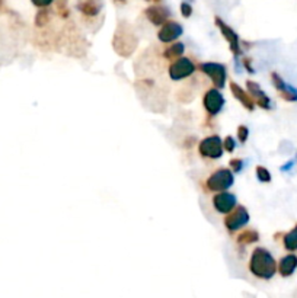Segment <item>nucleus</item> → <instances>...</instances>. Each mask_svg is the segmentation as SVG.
I'll list each match as a JSON object with an SVG mask.
<instances>
[{
	"label": "nucleus",
	"mask_w": 297,
	"mask_h": 298,
	"mask_svg": "<svg viewBox=\"0 0 297 298\" xmlns=\"http://www.w3.org/2000/svg\"><path fill=\"white\" fill-rule=\"evenodd\" d=\"M248 268L255 278L261 281H270L277 274V261L268 249L258 246L250 253Z\"/></svg>",
	"instance_id": "obj_1"
},
{
	"label": "nucleus",
	"mask_w": 297,
	"mask_h": 298,
	"mask_svg": "<svg viewBox=\"0 0 297 298\" xmlns=\"http://www.w3.org/2000/svg\"><path fill=\"white\" fill-rule=\"evenodd\" d=\"M137 45L138 38L136 36L132 26L126 22H121L116 26V31L112 36V48L121 57H130L136 51Z\"/></svg>",
	"instance_id": "obj_2"
},
{
	"label": "nucleus",
	"mask_w": 297,
	"mask_h": 298,
	"mask_svg": "<svg viewBox=\"0 0 297 298\" xmlns=\"http://www.w3.org/2000/svg\"><path fill=\"white\" fill-rule=\"evenodd\" d=\"M234 183V175L229 167H220L214 170L204 182V188L207 192H224Z\"/></svg>",
	"instance_id": "obj_3"
},
{
	"label": "nucleus",
	"mask_w": 297,
	"mask_h": 298,
	"mask_svg": "<svg viewBox=\"0 0 297 298\" xmlns=\"http://www.w3.org/2000/svg\"><path fill=\"white\" fill-rule=\"evenodd\" d=\"M223 140L217 134L207 135L198 143V154L204 160H218L223 157Z\"/></svg>",
	"instance_id": "obj_4"
},
{
	"label": "nucleus",
	"mask_w": 297,
	"mask_h": 298,
	"mask_svg": "<svg viewBox=\"0 0 297 298\" xmlns=\"http://www.w3.org/2000/svg\"><path fill=\"white\" fill-rule=\"evenodd\" d=\"M197 70L201 71L202 74H206L216 89L222 90L226 82H228V68L222 63H216V61H206V63H200L197 64Z\"/></svg>",
	"instance_id": "obj_5"
},
{
	"label": "nucleus",
	"mask_w": 297,
	"mask_h": 298,
	"mask_svg": "<svg viewBox=\"0 0 297 298\" xmlns=\"http://www.w3.org/2000/svg\"><path fill=\"white\" fill-rule=\"evenodd\" d=\"M196 71H197V64L190 57H181L178 60H174L168 67L169 79L174 82L185 80V79L191 77Z\"/></svg>",
	"instance_id": "obj_6"
},
{
	"label": "nucleus",
	"mask_w": 297,
	"mask_h": 298,
	"mask_svg": "<svg viewBox=\"0 0 297 298\" xmlns=\"http://www.w3.org/2000/svg\"><path fill=\"white\" fill-rule=\"evenodd\" d=\"M214 22H216V26L218 28V31L222 32L223 35V38L226 39V42L229 44V48H230L232 54H233V57H234V60H238V58H242V55H244V48H242V42H240V38H239V35L234 32V29L230 28L222 17L216 16L214 17Z\"/></svg>",
	"instance_id": "obj_7"
},
{
	"label": "nucleus",
	"mask_w": 297,
	"mask_h": 298,
	"mask_svg": "<svg viewBox=\"0 0 297 298\" xmlns=\"http://www.w3.org/2000/svg\"><path fill=\"white\" fill-rule=\"evenodd\" d=\"M250 220L249 216V211L246 210V207L244 205H238L232 213H229L228 216H224L223 220V224H224V229L228 230L229 234H234L239 230L245 229Z\"/></svg>",
	"instance_id": "obj_8"
},
{
	"label": "nucleus",
	"mask_w": 297,
	"mask_h": 298,
	"mask_svg": "<svg viewBox=\"0 0 297 298\" xmlns=\"http://www.w3.org/2000/svg\"><path fill=\"white\" fill-rule=\"evenodd\" d=\"M224 103H226V99L223 93L216 87L207 89L206 93L202 95V108L208 118H216L222 109L224 108Z\"/></svg>",
	"instance_id": "obj_9"
},
{
	"label": "nucleus",
	"mask_w": 297,
	"mask_h": 298,
	"mask_svg": "<svg viewBox=\"0 0 297 298\" xmlns=\"http://www.w3.org/2000/svg\"><path fill=\"white\" fill-rule=\"evenodd\" d=\"M212 204H213V208L218 214L228 216L238 207V198H236L234 194H232L229 191L217 192L212 198Z\"/></svg>",
	"instance_id": "obj_10"
},
{
	"label": "nucleus",
	"mask_w": 297,
	"mask_h": 298,
	"mask_svg": "<svg viewBox=\"0 0 297 298\" xmlns=\"http://www.w3.org/2000/svg\"><path fill=\"white\" fill-rule=\"evenodd\" d=\"M271 82L276 90L278 92L280 98L286 102H297V87L288 84L277 71L271 73Z\"/></svg>",
	"instance_id": "obj_11"
},
{
	"label": "nucleus",
	"mask_w": 297,
	"mask_h": 298,
	"mask_svg": "<svg viewBox=\"0 0 297 298\" xmlns=\"http://www.w3.org/2000/svg\"><path fill=\"white\" fill-rule=\"evenodd\" d=\"M184 33V28L176 20H168L165 25L160 26L158 31V39L164 44H172L176 42V39Z\"/></svg>",
	"instance_id": "obj_12"
},
{
	"label": "nucleus",
	"mask_w": 297,
	"mask_h": 298,
	"mask_svg": "<svg viewBox=\"0 0 297 298\" xmlns=\"http://www.w3.org/2000/svg\"><path fill=\"white\" fill-rule=\"evenodd\" d=\"M246 90L256 106H260L261 109H265V111L272 109V102L270 99V96L261 89V86L258 83L254 82V80H248Z\"/></svg>",
	"instance_id": "obj_13"
},
{
	"label": "nucleus",
	"mask_w": 297,
	"mask_h": 298,
	"mask_svg": "<svg viewBox=\"0 0 297 298\" xmlns=\"http://www.w3.org/2000/svg\"><path fill=\"white\" fill-rule=\"evenodd\" d=\"M144 15L148 17V22L153 23L154 26H162V25H165L166 22L169 20L170 12H169V9L165 7V6L153 4V6H148V9L144 10Z\"/></svg>",
	"instance_id": "obj_14"
},
{
	"label": "nucleus",
	"mask_w": 297,
	"mask_h": 298,
	"mask_svg": "<svg viewBox=\"0 0 297 298\" xmlns=\"http://www.w3.org/2000/svg\"><path fill=\"white\" fill-rule=\"evenodd\" d=\"M230 92L233 95V98L238 100L246 111L252 112L255 109V102L250 98V95L248 93L246 89H244L240 84H238L236 82H230Z\"/></svg>",
	"instance_id": "obj_15"
},
{
	"label": "nucleus",
	"mask_w": 297,
	"mask_h": 298,
	"mask_svg": "<svg viewBox=\"0 0 297 298\" xmlns=\"http://www.w3.org/2000/svg\"><path fill=\"white\" fill-rule=\"evenodd\" d=\"M297 269V255L288 253L282 256L277 264V272L282 278H290Z\"/></svg>",
	"instance_id": "obj_16"
},
{
	"label": "nucleus",
	"mask_w": 297,
	"mask_h": 298,
	"mask_svg": "<svg viewBox=\"0 0 297 298\" xmlns=\"http://www.w3.org/2000/svg\"><path fill=\"white\" fill-rule=\"evenodd\" d=\"M78 9L84 16L95 17L98 16L102 10V3L99 0H83L78 3Z\"/></svg>",
	"instance_id": "obj_17"
},
{
	"label": "nucleus",
	"mask_w": 297,
	"mask_h": 298,
	"mask_svg": "<svg viewBox=\"0 0 297 298\" xmlns=\"http://www.w3.org/2000/svg\"><path fill=\"white\" fill-rule=\"evenodd\" d=\"M184 52H185V44L184 42H172L170 45H168L165 50H164V58L169 60V61H174V60H178L184 57Z\"/></svg>",
	"instance_id": "obj_18"
},
{
	"label": "nucleus",
	"mask_w": 297,
	"mask_h": 298,
	"mask_svg": "<svg viewBox=\"0 0 297 298\" xmlns=\"http://www.w3.org/2000/svg\"><path fill=\"white\" fill-rule=\"evenodd\" d=\"M260 242V233L254 229H248V230H242L236 236V243L239 246H249L254 243Z\"/></svg>",
	"instance_id": "obj_19"
},
{
	"label": "nucleus",
	"mask_w": 297,
	"mask_h": 298,
	"mask_svg": "<svg viewBox=\"0 0 297 298\" xmlns=\"http://www.w3.org/2000/svg\"><path fill=\"white\" fill-rule=\"evenodd\" d=\"M282 248L286 249L288 253H296L297 252V224L290 230V232L282 234Z\"/></svg>",
	"instance_id": "obj_20"
},
{
	"label": "nucleus",
	"mask_w": 297,
	"mask_h": 298,
	"mask_svg": "<svg viewBox=\"0 0 297 298\" xmlns=\"http://www.w3.org/2000/svg\"><path fill=\"white\" fill-rule=\"evenodd\" d=\"M51 20V13L48 9H40L35 15V26L38 28H44L48 25V22Z\"/></svg>",
	"instance_id": "obj_21"
},
{
	"label": "nucleus",
	"mask_w": 297,
	"mask_h": 298,
	"mask_svg": "<svg viewBox=\"0 0 297 298\" xmlns=\"http://www.w3.org/2000/svg\"><path fill=\"white\" fill-rule=\"evenodd\" d=\"M255 175H256V179L261 183H270L272 181L271 172H270L265 166H256V167H255Z\"/></svg>",
	"instance_id": "obj_22"
},
{
	"label": "nucleus",
	"mask_w": 297,
	"mask_h": 298,
	"mask_svg": "<svg viewBox=\"0 0 297 298\" xmlns=\"http://www.w3.org/2000/svg\"><path fill=\"white\" fill-rule=\"evenodd\" d=\"M244 167H245V163H244L242 159H232L229 162V169L233 172V175L240 173L244 170Z\"/></svg>",
	"instance_id": "obj_23"
},
{
	"label": "nucleus",
	"mask_w": 297,
	"mask_h": 298,
	"mask_svg": "<svg viewBox=\"0 0 297 298\" xmlns=\"http://www.w3.org/2000/svg\"><path fill=\"white\" fill-rule=\"evenodd\" d=\"M236 135H238V140L240 144H245L249 138V128L246 125H239L238 127V131H236Z\"/></svg>",
	"instance_id": "obj_24"
},
{
	"label": "nucleus",
	"mask_w": 297,
	"mask_h": 298,
	"mask_svg": "<svg viewBox=\"0 0 297 298\" xmlns=\"http://www.w3.org/2000/svg\"><path fill=\"white\" fill-rule=\"evenodd\" d=\"M223 150L228 153H233L236 150V140L232 135H228L223 138Z\"/></svg>",
	"instance_id": "obj_25"
},
{
	"label": "nucleus",
	"mask_w": 297,
	"mask_h": 298,
	"mask_svg": "<svg viewBox=\"0 0 297 298\" xmlns=\"http://www.w3.org/2000/svg\"><path fill=\"white\" fill-rule=\"evenodd\" d=\"M56 12H57V15H58V16H62L63 19H67V17L70 16V10H68L67 4H64L63 1L57 3V6H56Z\"/></svg>",
	"instance_id": "obj_26"
},
{
	"label": "nucleus",
	"mask_w": 297,
	"mask_h": 298,
	"mask_svg": "<svg viewBox=\"0 0 297 298\" xmlns=\"http://www.w3.org/2000/svg\"><path fill=\"white\" fill-rule=\"evenodd\" d=\"M181 15L184 17H191V15H192V6L188 1H182L181 3Z\"/></svg>",
	"instance_id": "obj_27"
},
{
	"label": "nucleus",
	"mask_w": 297,
	"mask_h": 298,
	"mask_svg": "<svg viewBox=\"0 0 297 298\" xmlns=\"http://www.w3.org/2000/svg\"><path fill=\"white\" fill-rule=\"evenodd\" d=\"M240 63H242L244 68H246V71L249 74H254V73H255V68L252 66V58H250V57H242Z\"/></svg>",
	"instance_id": "obj_28"
},
{
	"label": "nucleus",
	"mask_w": 297,
	"mask_h": 298,
	"mask_svg": "<svg viewBox=\"0 0 297 298\" xmlns=\"http://www.w3.org/2000/svg\"><path fill=\"white\" fill-rule=\"evenodd\" d=\"M34 6L40 7V9H48V6L52 4L54 0H31Z\"/></svg>",
	"instance_id": "obj_29"
},
{
	"label": "nucleus",
	"mask_w": 297,
	"mask_h": 298,
	"mask_svg": "<svg viewBox=\"0 0 297 298\" xmlns=\"http://www.w3.org/2000/svg\"><path fill=\"white\" fill-rule=\"evenodd\" d=\"M296 163H297V157H296V159H292V160H288V162H287L286 165L281 166V167H280L281 172H290V170H292V167L296 165Z\"/></svg>",
	"instance_id": "obj_30"
},
{
	"label": "nucleus",
	"mask_w": 297,
	"mask_h": 298,
	"mask_svg": "<svg viewBox=\"0 0 297 298\" xmlns=\"http://www.w3.org/2000/svg\"><path fill=\"white\" fill-rule=\"evenodd\" d=\"M153 1H156V3H159V1H162V0H153Z\"/></svg>",
	"instance_id": "obj_31"
},
{
	"label": "nucleus",
	"mask_w": 297,
	"mask_h": 298,
	"mask_svg": "<svg viewBox=\"0 0 297 298\" xmlns=\"http://www.w3.org/2000/svg\"><path fill=\"white\" fill-rule=\"evenodd\" d=\"M2 4H3V0H0V7H2Z\"/></svg>",
	"instance_id": "obj_32"
},
{
	"label": "nucleus",
	"mask_w": 297,
	"mask_h": 298,
	"mask_svg": "<svg viewBox=\"0 0 297 298\" xmlns=\"http://www.w3.org/2000/svg\"><path fill=\"white\" fill-rule=\"evenodd\" d=\"M116 1H126V0H116Z\"/></svg>",
	"instance_id": "obj_33"
},
{
	"label": "nucleus",
	"mask_w": 297,
	"mask_h": 298,
	"mask_svg": "<svg viewBox=\"0 0 297 298\" xmlns=\"http://www.w3.org/2000/svg\"></svg>",
	"instance_id": "obj_34"
}]
</instances>
